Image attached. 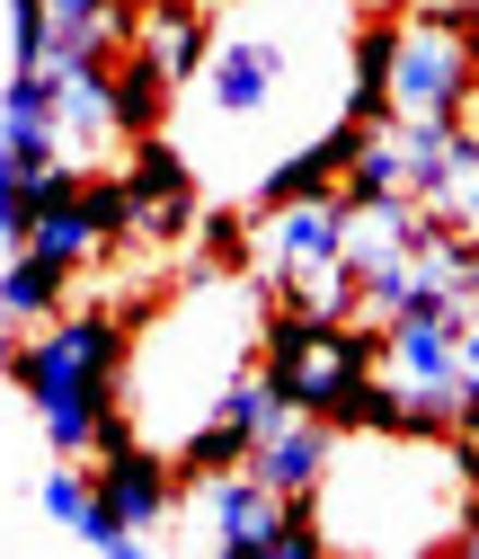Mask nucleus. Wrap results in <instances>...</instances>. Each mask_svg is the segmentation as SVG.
<instances>
[{
    "label": "nucleus",
    "instance_id": "1",
    "mask_svg": "<svg viewBox=\"0 0 479 559\" xmlns=\"http://www.w3.org/2000/svg\"><path fill=\"white\" fill-rule=\"evenodd\" d=\"M116 382H124V320L116 311H62L19 346V391L45 417L53 453H98V427L116 417Z\"/></svg>",
    "mask_w": 479,
    "mask_h": 559
},
{
    "label": "nucleus",
    "instance_id": "2",
    "mask_svg": "<svg viewBox=\"0 0 479 559\" xmlns=\"http://www.w3.org/2000/svg\"><path fill=\"white\" fill-rule=\"evenodd\" d=\"M187 524L214 550H285V559L320 550V507L311 498H276V488L258 479V462L187 479Z\"/></svg>",
    "mask_w": 479,
    "mask_h": 559
},
{
    "label": "nucleus",
    "instance_id": "3",
    "mask_svg": "<svg viewBox=\"0 0 479 559\" xmlns=\"http://www.w3.org/2000/svg\"><path fill=\"white\" fill-rule=\"evenodd\" d=\"M382 382L399 400V436H453L462 417V311H408L382 329Z\"/></svg>",
    "mask_w": 479,
    "mask_h": 559
},
{
    "label": "nucleus",
    "instance_id": "4",
    "mask_svg": "<svg viewBox=\"0 0 479 559\" xmlns=\"http://www.w3.org/2000/svg\"><path fill=\"white\" fill-rule=\"evenodd\" d=\"M294 400L266 382V365H240L214 400H204V417L187 427V444H178V479H204V471H231V462H249L258 444H266V427H276Z\"/></svg>",
    "mask_w": 479,
    "mask_h": 559
},
{
    "label": "nucleus",
    "instance_id": "5",
    "mask_svg": "<svg viewBox=\"0 0 479 559\" xmlns=\"http://www.w3.org/2000/svg\"><path fill=\"white\" fill-rule=\"evenodd\" d=\"M347 266V195H294V204H266L258 214V285L285 294L302 275Z\"/></svg>",
    "mask_w": 479,
    "mask_h": 559
},
{
    "label": "nucleus",
    "instance_id": "6",
    "mask_svg": "<svg viewBox=\"0 0 479 559\" xmlns=\"http://www.w3.org/2000/svg\"><path fill=\"white\" fill-rule=\"evenodd\" d=\"M98 498H107V515L124 524V533H143V542H160L169 524H178V498H187V479H178V462H160L152 444H133V427L124 417H107L98 427Z\"/></svg>",
    "mask_w": 479,
    "mask_h": 559
},
{
    "label": "nucleus",
    "instance_id": "7",
    "mask_svg": "<svg viewBox=\"0 0 479 559\" xmlns=\"http://www.w3.org/2000/svg\"><path fill=\"white\" fill-rule=\"evenodd\" d=\"M124 195H133V231H124V240H178V231L204 223V214H195V178H187L178 143H160V133H143V143H133Z\"/></svg>",
    "mask_w": 479,
    "mask_h": 559
},
{
    "label": "nucleus",
    "instance_id": "8",
    "mask_svg": "<svg viewBox=\"0 0 479 559\" xmlns=\"http://www.w3.org/2000/svg\"><path fill=\"white\" fill-rule=\"evenodd\" d=\"M249 462H258V479L276 488V498H320V479H328V462H337V427L311 417V408H285Z\"/></svg>",
    "mask_w": 479,
    "mask_h": 559
},
{
    "label": "nucleus",
    "instance_id": "9",
    "mask_svg": "<svg viewBox=\"0 0 479 559\" xmlns=\"http://www.w3.org/2000/svg\"><path fill=\"white\" fill-rule=\"evenodd\" d=\"M418 231H427V204L418 195H347V266H356V285L408 266Z\"/></svg>",
    "mask_w": 479,
    "mask_h": 559
},
{
    "label": "nucleus",
    "instance_id": "10",
    "mask_svg": "<svg viewBox=\"0 0 479 559\" xmlns=\"http://www.w3.org/2000/svg\"><path fill=\"white\" fill-rule=\"evenodd\" d=\"M276 90H285V45L276 36H214V53H204V98L223 116H258Z\"/></svg>",
    "mask_w": 479,
    "mask_h": 559
},
{
    "label": "nucleus",
    "instance_id": "11",
    "mask_svg": "<svg viewBox=\"0 0 479 559\" xmlns=\"http://www.w3.org/2000/svg\"><path fill=\"white\" fill-rule=\"evenodd\" d=\"M133 45H143L178 90H187V81H204V53H214L204 0H133Z\"/></svg>",
    "mask_w": 479,
    "mask_h": 559
},
{
    "label": "nucleus",
    "instance_id": "12",
    "mask_svg": "<svg viewBox=\"0 0 479 559\" xmlns=\"http://www.w3.org/2000/svg\"><path fill=\"white\" fill-rule=\"evenodd\" d=\"M0 143H10V152L27 160V178L62 160V124H53V72H10V81H0Z\"/></svg>",
    "mask_w": 479,
    "mask_h": 559
},
{
    "label": "nucleus",
    "instance_id": "13",
    "mask_svg": "<svg viewBox=\"0 0 479 559\" xmlns=\"http://www.w3.org/2000/svg\"><path fill=\"white\" fill-rule=\"evenodd\" d=\"M347 116L356 124H391V62H399V10H382V19H364L356 27V45H347Z\"/></svg>",
    "mask_w": 479,
    "mask_h": 559
},
{
    "label": "nucleus",
    "instance_id": "14",
    "mask_svg": "<svg viewBox=\"0 0 479 559\" xmlns=\"http://www.w3.org/2000/svg\"><path fill=\"white\" fill-rule=\"evenodd\" d=\"M62 294H72V266H53L45 249H10V258H0V320H10V329L62 320Z\"/></svg>",
    "mask_w": 479,
    "mask_h": 559
},
{
    "label": "nucleus",
    "instance_id": "15",
    "mask_svg": "<svg viewBox=\"0 0 479 559\" xmlns=\"http://www.w3.org/2000/svg\"><path fill=\"white\" fill-rule=\"evenodd\" d=\"M169 72L143 53V45H124L116 53V124H124V143H143V133H160V116H169Z\"/></svg>",
    "mask_w": 479,
    "mask_h": 559
},
{
    "label": "nucleus",
    "instance_id": "16",
    "mask_svg": "<svg viewBox=\"0 0 479 559\" xmlns=\"http://www.w3.org/2000/svg\"><path fill=\"white\" fill-rule=\"evenodd\" d=\"M427 214H444L453 231L479 240V124L453 133V152H444V178L427 187Z\"/></svg>",
    "mask_w": 479,
    "mask_h": 559
},
{
    "label": "nucleus",
    "instance_id": "17",
    "mask_svg": "<svg viewBox=\"0 0 479 559\" xmlns=\"http://www.w3.org/2000/svg\"><path fill=\"white\" fill-rule=\"evenodd\" d=\"M45 45H53V10L45 0H10V72H45Z\"/></svg>",
    "mask_w": 479,
    "mask_h": 559
},
{
    "label": "nucleus",
    "instance_id": "18",
    "mask_svg": "<svg viewBox=\"0 0 479 559\" xmlns=\"http://www.w3.org/2000/svg\"><path fill=\"white\" fill-rule=\"evenodd\" d=\"M479 408V311L462 320V417ZM462 417H453V427H462Z\"/></svg>",
    "mask_w": 479,
    "mask_h": 559
},
{
    "label": "nucleus",
    "instance_id": "19",
    "mask_svg": "<svg viewBox=\"0 0 479 559\" xmlns=\"http://www.w3.org/2000/svg\"><path fill=\"white\" fill-rule=\"evenodd\" d=\"M453 453H462V471H470V488H479V408L453 427Z\"/></svg>",
    "mask_w": 479,
    "mask_h": 559
},
{
    "label": "nucleus",
    "instance_id": "20",
    "mask_svg": "<svg viewBox=\"0 0 479 559\" xmlns=\"http://www.w3.org/2000/svg\"><path fill=\"white\" fill-rule=\"evenodd\" d=\"M19 373V337H10V320H0V382Z\"/></svg>",
    "mask_w": 479,
    "mask_h": 559
},
{
    "label": "nucleus",
    "instance_id": "21",
    "mask_svg": "<svg viewBox=\"0 0 479 559\" xmlns=\"http://www.w3.org/2000/svg\"><path fill=\"white\" fill-rule=\"evenodd\" d=\"M373 10H453V0H373Z\"/></svg>",
    "mask_w": 479,
    "mask_h": 559
}]
</instances>
